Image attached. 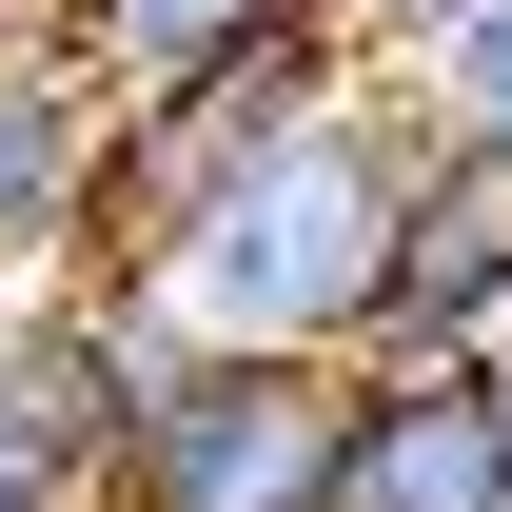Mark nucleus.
Instances as JSON below:
<instances>
[{"mask_svg":"<svg viewBox=\"0 0 512 512\" xmlns=\"http://www.w3.org/2000/svg\"><path fill=\"white\" fill-rule=\"evenodd\" d=\"M414 178H434V138L394 119V79L355 60L335 99H296V119L256 138V158L197 197L178 237L138 256V296H158L197 355H335V375H355V355L394 335Z\"/></svg>","mask_w":512,"mask_h":512,"instance_id":"obj_1","label":"nucleus"},{"mask_svg":"<svg viewBox=\"0 0 512 512\" xmlns=\"http://www.w3.org/2000/svg\"><path fill=\"white\" fill-rule=\"evenodd\" d=\"M335 473H355L335 355H178V394L99 473V512H335Z\"/></svg>","mask_w":512,"mask_h":512,"instance_id":"obj_2","label":"nucleus"},{"mask_svg":"<svg viewBox=\"0 0 512 512\" xmlns=\"http://www.w3.org/2000/svg\"><path fill=\"white\" fill-rule=\"evenodd\" d=\"M119 256V99L60 40H0V296H79Z\"/></svg>","mask_w":512,"mask_h":512,"instance_id":"obj_3","label":"nucleus"},{"mask_svg":"<svg viewBox=\"0 0 512 512\" xmlns=\"http://www.w3.org/2000/svg\"><path fill=\"white\" fill-rule=\"evenodd\" d=\"M335 512H512V394L473 355H375L355 375V473Z\"/></svg>","mask_w":512,"mask_h":512,"instance_id":"obj_4","label":"nucleus"},{"mask_svg":"<svg viewBox=\"0 0 512 512\" xmlns=\"http://www.w3.org/2000/svg\"><path fill=\"white\" fill-rule=\"evenodd\" d=\"M296 40H335V0H79L60 20V60L99 79V99H197V79H256V60H296Z\"/></svg>","mask_w":512,"mask_h":512,"instance_id":"obj_5","label":"nucleus"},{"mask_svg":"<svg viewBox=\"0 0 512 512\" xmlns=\"http://www.w3.org/2000/svg\"><path fill=\"white\" fill-rule=\"evenodd\" d=\"M493 316H512V158H434L375 355H493ZM375 355H355V375H375Z\"/></svg>","mask_w":512,"mask_h":512,"instance_id":"obj_6","label":"nucleus"},{"mask_svg":"<svg viewBox=\"0 0 512 512\" xmlns=\"http://www.w3.org/2000/svg\"><path fill=\"white\" fill-rule=\"evenodd\" d=\"M375 79L434 158H512V0H434L414 40H375Z\"/></svg>","mask_w":512,"mask_h":512,"instance_id":"obj_7","label":"nucleus"},{"mask_svg":"<svg viewBox=\"0 0 512 512\" xmlns=\"http://www.w3.org/2000/svg\"><path fill=\"white\" fill-rule=\"evenodd\" d=\"M60 20H79V0H0V40H60Z\"/></svg>","mask_w":512,"mask_h":512,"instance_id":"obj_8","label":"nucleus"},{"mask_svg":"<svg viewBox=\"0 0 512 512\" xmlns=\"http://www.w3.org/2000/svg\"><path fill=\"white\" fill-rule=\"evenodd\" d=\"M0 512H60V493H20V473H0Z\"/></svg>","mask_w":512,"mask_h":512,"instance_id":"obj_9","label":"nucleus"},{"mask_svg":"<svg viewBox=\"0 0 512 512\" xmlns=\"http://www.w3.org/2000/svg\"><path fill=\"white\" fill-rule=\"evenodd\" d=\"M493 394H512V375H493Z\"/></svg>","mask_w":512,"mask_h":512,"instance_id":"obj_10","label":"nucleus"}]
</instances>
